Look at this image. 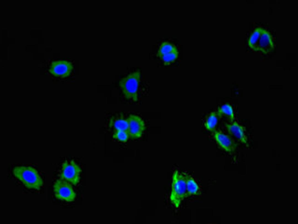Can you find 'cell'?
Instances as JSON below:
<instances>
[{"label":"cell","mask_w":298,"mask_h":224,"mask_svg":"<svg viewBox=\"0 0 298 224\" xmlns=\"http://www.w3.org/2000/svg\"><path fill=\"white\" fill-rule=\"evenodd\" d=\"M218 122V117L216 112H212L207 118L204 125L205 128L208 130L214 132Z\"/></svg>","instance_id":"16"},{"label":"cell","mask_w":298,"mask_h":224,"mask_svg":"<svg viewBox=\"0 0 298 224\" xmlns=\"http://www.w3.org/2000/svg\"><path fill=\"white\" fill-rule=\"evenodd\" d=\"M109 126L115 130H121L128 131V123L127 119L111 118L109 122Z\"/></svg>","instance_id":"14"},{"label":"cell","mask_w":298,"mask_h":224,"mask_svg":"<svg viewBox=\"0 0 298 224\" xmlns=\"http://www.w3.org/2000/svg\"><path fill=\"white\" fill-rule=\"evenodd\" d=\"M263 29L260 28L256 29L249 39L248 45L254 51H257L258 45Z\"/></svg>","instance_id":"15"},{"label":"cell","mask_w":298,"mask_h":224,"mask_svg":"<svg viewBox=\"0 0 298 224\" xmlns=\"http://www.w3.org/2000/svg\"><path fill=\"white\" fill-rule=\"evenodd\" d=\"M214 136L218 144L226 152H232L236 149L237 143L230 136L215 130L214 132Z\"/></svg>","instance_id":"9"},{"label":"cell","mask_w":298,"mask_h":224,"mask_svg":"<svg viewBox=\"0 0 298 224\" xmlns=\"http://www.w3.org/2000/svg\"><path fill=\"white\" fill-rule=\"evenodd\" d=\"M113 137L114 138L122 142H126L130 138L128 131L121 130H115Z\"/></svg>","instance_id":"17"},{"label":"cell","mask_w":298,"mask_h":224,"mask_svg":"<svg viewBox=\"0 0 298 224\" xmlns=\"http://www.w3.org/2000/svg\"><path fill=\"white\" fill-rule=\"evenodd\" d=\"M183 173L185 178L187 197L200 195L201 193L200 188L193 177L186 173L183 172Z\"/></svg>","instance_id":"12"},{"label":"cell","mask_w":298,"mask_h":224,"mask_svg":"<svg viewBox=\"0 0 298 224\" xmlns=\"http://www.w3.org/2000/svg\"><path fill=\"white\" fill-rule=\"evenodd\" d=\"M140 78V72L136 71L121 79L119 85L125 97L136 102L138 99V90Z\"/></svg>","instance_id":"3"},{"label":"cell","mask_w":298,"mask_h":224,"mask_svg":"<svg viewBox=\"0 0 298 224\" xmlns=\"http://www.w3.org/2000/svg\"><path fill=\"white\" fill-rule=\"evenodd\" d=\"M129 128L128 132L130 138L137 139L141 138L146 129L145 122L139 116L130 115L127 118Z\"/></svg>","instance_id":"6"},{"label":"cell","mask_w":298,"mask_h":224,"mask_svg":"<svg viewBox=\"0 0 298 224\" xmlns=\"http://www.w3.org/2000/svg\"><path fill=\"white\" fill-rule=\"evenodd\" d=\"M225 125L228 133L231 136L242 143L248 145V138L244 127L235 121L230 123H226Z\"/></svg>","instance_id":"10"},{"label":"cell","mask_w":298,"mask_h":224,"mask_svg":"<svg viewBox=\"0 0 298 224\" xmlns=\"http://www.w3.org/2000/svg\"><path fill=\"white\" fill-rule=\"evenodd\" d=\"M187 198L184 176L183 172L178 170L173 172L172 176L170 201L176 208H178L182 202Z\"/></svg>","instance_id":"2"},{"label":"cell","mask_w":298,"mask_h":224,"mask_svg":"<svg viewBox=\"0 0 298 224\" xmlns=\"http://www.w3.org/2000/svg\"><path fill=\"white\" fill-rule=\"evenodd\" d=\"M13 173L28 188L39 190L43 184L42 179L38 171L32 166H17L13 168Z\"/></svg>","instance_id":"1"},{"label":"cell","mask_w":298,"mask_h":224,"mask_svg":"<svg viewBox=\"0 0 298 224\" xmlns=\"http://www.w3.org/2000/svg\"><path fill=\"white\" fill-rule=\"evenodd\" d=\"M274 49V44L270 33L263 29L258 45L257 51L266 54L272 51Z\"/></svg>","instance_id":"11"},{"label":"cell","mask_w":298,"mask_h":224,"mask_svg":"<svg viewBox=\"0 0 298 224\" xmlns=\"http://www.w3.org/2000/svg\"><path fill=\"white\" fill-rule=\"evenodd\" d=\"M178 53L176 47L168 42H163L160 46L157 56L162 61L165 65L174 62L178 56Z\"/></svg>","instance_id":"7"},{"label":"cell","mask_w":298,"mask_h":224,"mask_svg":"<svg viewBox=\"0 0 298 224\" xmlns=\"http://www.w3.org/2000/svg\"><path fill=\"white\" fill-rule=\"evenodd\" d=\"M216 112L218 117L225 118L230 123L234 121L233 110L232 106L229 104H225L219 107Z\"/></svg>","instance_id":"13"},{"label":"cell","mask_w":298,"mask_h":224,"mask_svg":"<svg viewBox=\"0 0 298 224\" xmlns=\"http://www.w3.org/2000/svg\"><path fill=\"white\" fill-rule=\"evenodd\" d=\"M73 69V66L71 62L61 60L52 62L49 71L55 77L64 78L70 76Z\"/></svg>","instance_id":"8"},{"label":"cell","mask_w":298,"mask_h":224,"mask_svg":"<svg viewBox=\"0 0 298 224\" xmlns=\"http://www.w3.org/2000/svg\"><path fill=\"white\" fill-rule=\"evenodd\" d=\"M53 189L55 196L58 199L71 202L75 198L76 194L71 184L63 179L57 180L54 184Z\"/></svg>","instance_id":"5"},{"label":"cell","mask_w":298,"mask_h":224,"mask_svg":"<svg viewBox=\"0 0 298 224\" xmlns=\"http://www.w3.org/2000/svg\"><path fill=\"white\" fill-rule=\"evenodd\" d=\"M82 170L73 160L65 161L62 164L60 179L65 180L75 186L79 182Z\"/></svg>","instance_id":"4"}]
</instances>
